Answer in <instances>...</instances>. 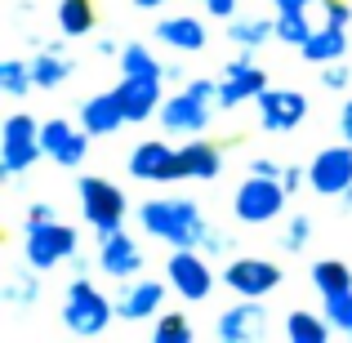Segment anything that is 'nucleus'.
Here are the masks:
<instances>
[{"label": "nucleus", "instance_id": "4", "mask_svg": "<svg viewBox=\"0 0 352 343\" xmlns=\"http://www.w3.org/2000/svg\"><path fill=\"white\" fill-rule=\"evenodd\" d=\"M76 201H80V219L94 228V236L125 228L129 219V197L120 192V183L98 179V174H80L76 179Z\"/></svg>", "mask_w": 352, "mask_h": 343}, {"label": "nucleus", "instance_id": "45", "mask_svg": "<svg viewBox=\"0 0 352 343\" xmlns=\"http://www.w3.org/2000/svg\"><path fill=\"white\" fill-rule=\"evenodd\" d=\"M317 0H272V9H312Z\"/></svg>", "mask_w": 352, "mask_h": 343}, {"label": "nucleus", "instance_id": "23", "mask_svg": "<svg viewBox=\"0 0 352 343\" xmlns=\"http://www.w3.org/2000/svg\"><path fill=\"white\" fill-rule=\"evenodd\" d=\"M348 45H352V36H348V27H335V23H321L317 32L303 41V63H312V67H326V63H339L348 54Z\"/></svg>", "mask_w": 352, "mask_h": 343}, {"label": "nucleus", "instance_id": "25", "mask_svg": "<svg viewBox=\"0 0 352 343\" xmlns=\"http://www.w3.org/2000/svg\"><path fill=\"white\" fill-rule=\"evenodd\" d=\"M335 326H330L326 312H308V308H294L285 317V339L290 343H330Z\"/></svg>", "mask_w": 352, "mask_h": 343}, {"label": "nucleus", "instance_id": "24", "mask_svg": "<svg viewBox=\"0 0 352 343\" xmlns=\"http://www.w3.org/2000/svg\"><path fill=\"white\" fill-rule=\"evenodd\" d=\"M0 303H5V308H36V303H41V276H36L32 263L14 267V272L0 281Z\"/></svg>", "mask_w": 352, "mask_h": 343}, {"label": "nucleus", "instance_id": "8", "mask_svg": "<svg viewBox=\"0 0 352 343\" xmlns=\"http://www.w3.org/2000/svg\"><path fill=\"white\" fill-rule=\"evenodd\" d=\"M223 285L236 294V299H267V294L281 290L285 272L276 258H263V254H236L223 263Z\"/></svg>", "mask_w": 352, "mask_h": 343}, {"label": "nucleus", "instance_id": "12", "mask_svg": "<svg viewBox=\"0 0 352 343\" xmlns=\"http://www.w3.org/2000/svg\"><path fill=\"white\" fill-rule=\"evenodd\" d=\"M254 107H258V125L267 134H294L308 120V94L294 85H267L254 98Z\"/></svg>", "mask_w": 352, "mask_h": 343}, {"label": "nucleus", "instance_id": "33", "mask_svg": "<svg viewBox=\"0 0 352 343\" xmlns=\"http://www.w3.org/2000/svg\"><path fill=\"white\" fill-rule=\"evenodd\" d=\"M276 241H281L285 254H303V250L312 245V214H290L285 219V232Z\"/></svg>", "mask_w": 352, "mask_h": 343}, {"label": "nucleus", "instance_id": "41", "mask_svg": "<svg viewBox=\"0 0 352 343\" xmlns=\"http://www.w3.org/2000/svg\"><path fill=\"white\" fill-rule=\"evenodd\" d=\"M94 49H98V58H120V49H125V45L112 41V36H98V41H94Z\"/></svg>", "mask_w": 352, "mask_h": 343}, {"label": "nucleus", "instance_id": "37", "mask_svg": "<svg viewBox=\"0 0 352 343\" xmlns=\"http://www.w3.org/2000/svg\"><path fill=\"white\" fill-rule=\"evenodd\" d=\"M201 250H206L210 258H223L228 250H232V236H228L223 228H214V223H210V232H206V241H201Z\"/></svg>", "mask_w": 352, "mask_h": 343}, {"label": "nucleus", "instance_id": "18", "mask_svg": "<svg viewBox=\"0 0 352 343\" xmlns=\"http://www.w3.org/2000/svg\"><path fill=\"white\" fill-rule=\"evenodd\" d=\"M214 335L223 343H258L267 335L263 299H236V308H223L214 317Z\"/></svg>", "mask_w": 352, "mask_h": 343}, {"label": "nucleus", "instance_id": "28", "mask_svg": "<svg viewBox=\"0 0 352 343\" xmlns=\"http://www.w3.org/2000/svg\"><path fill=\"white\" fill-rule=\"evenodd\" d=\"M308 281H312V290L326 299V294H339V290L352 285V267L344 258H317V263L308 267Z\"/></svg>", "mask_w": 352, "mask_h": 343}, {"label": "nucleus", "instance_id": "43", "mask_svg": "<svg viewBox=\"0 0 352 343\" xmlns=\"http://www.w3.org/2000/svg\"><path fill=\"white\" fill-rule=\"evenodd\" d=\"M67 267H72V276H89V267H98V263H89V254H80V250H76V254L67 258Z\"/></svg>", "mask_w": 352, "mask_h": 343}, {"label": "nucleus", "instance_id": "44", "mask_svg": "<svg viewBox=\"0 0 352 343\" xmlns=\"http://www.w3.org/2000/svg\"><path fill=\"white\" fill-rule=\"evenodd\" d=\"M165 80H179V85H188V67H183V58L165 63Z\"/></svg>", "mask_w": 352, "mask_h": 343}, {"label": "nucleus", "instance_id": "46", "mask_svg": "<svg viewBox=\"0 0 352 343\" xmlns=\"http://www.w3.org/2000/svg\"><path fill=\"white\" fill-rule=\"evenodd\" d=\"M129 5H134V9H147V14H152V9H165L170 0H129Z\"/></svg>", "mask_w": 352, "mask_h": 343}, {"label": "nucleus", "instance_id": "48", "mask_svg": "<svg viewBox=\"0 0 352 343\" xmlns=\"http://www.w3.org/2000/svg\"><path fill=\"white\" fill-rule=\"evenodd\" d=\"M348 339H352V335H348Z\"/></svg>", "mask_w": 352, "mask_h": 343}, {"label": "nucleus", "instance_id": "9", "mask_svg": "<svg viewBox=\"0 0 352 343\" xmlns=\"http://www.w3.org/2000/svg\"><path fill=\"white\" fill-rule=\"evenodd\" d=\"M125 174L138 183H183L188 179V165H183V152L170 147L165 138H143V143L129 147Z\"/></svg>", "mask_w": 352, "mask_h": 343}, {"label": "nucleus", "instance_id": "34", "mask_svg": "<svg viewBox=\"0 0 352 343\" xmlns=\"http://www.w3.org/2000/svg\"><path fill=\"white\" fill-rule=\"evenodd\" d=\"M321 312L330 317V326H335L339 335H352V285L339 290V294H326V299H321Z\"/></svg>", "mask_w": 352, "mask_h": 343}, {"label": "nucleus", "instance_id": "29", "mask_svg": "<svg viewBox=\"0 0 352 343\" xmlns=\"http://www.w3.org/2000/svg\"><path fill=\"white\" fill-rule=\"evenodd\" d=\"M120 76H165V63L152 54V45L143 41H125V49H120Z\"/></svg>", "mask_w": 352, "mask_h": 343}, {"label": "nucleus", "instance_id": "7", "mask_svg": "<svg viewBox=\"0 0 352 343\" xmlns=\"http://www.w3.org/2000/svg\"><path fill=\"white\" fill-rule=\"evenodd\" d=\"M165 281L183 303H206L223 276H214L210 254L201 245H183V250H170V258H165Z\"/></svg>", "mask_w": 352, "mask_h": 343}, {"label": "nucleus", "instance_id": "6", "mask_svg": "<svg viewBox=\"0 0 352 343\" xmlns=\"http://www.w3.org/2000/svg\"><path fill=\"white\" fill-rule=\"evenodd\" d=\"M285 201H290V192H285L281 179L245 174L241 188L232 192V219L245 223V228H263V223H272V219L285 214Z\"/></svg>", "mask_w": 352, "mask_h": 343}, {"label": "nucleus", "instance_id": "27", "mask_svg": "<svg viewBox=\"0 0 352 343\" xmlns=\"http://www.w3.org/2000/svg\"><path fill=\"white\" fill-rule=\"evenodd\" d=\"M58 36H67V41H80V36L94 32L98 14H94V0H58Z\"/></svg>", "mask_w": 352, "mask_h": 343}, {"label": "nucleus", "instance_id": "2", "mask_svg": "<svg viewBox=\"0 0 352 343\" xmlns=\"http://www.w3.org/2000/svg\"><path fill=\"white\" fill-rule=\"evenodd\" d=\"M58 321L76 339H98L120 317H116V299H107L89 276H72L67 294H63V308H58Z\"/></svg>", "mask_w": 352, "mask_h": 343}, {"label": "nucleus", "instance_id": "31", "mask_svg": "<svg viewBox=\"0 0 352 343\" xmlns=\"http://www.w3.org/2000/svg\"><path fill=\"white\" fill-rule=\"evenodd\" d=\"M272 23H276V41L290 45V49H303V41L317 32V23H308V9H276Z\"/></svg>", "mask_w": 352, "mask_h": 343}, {"label": "nucleus", "instance_id": "39", "mask_svg": "<svg viewBox=\"0 0 352 343\" xmlns=\"http://www.w3.org/2000/svg\"><path fill=\"white\" fill-rule=\"evenodd\" d=\"M45 219H58V214H54V206H50V201H32V206L23 210V228H32V223H45Z\"/></svg>", "mask_w": 352, "mask_h": 343}, {"label": "nucleus", "instance_id": "30", "mask_svg": "<svg viewBox=\"0 0 352 343\" xmlns=\"http://www.w3.org/2000/svg\"><path fill=\"white\" fill-rule=\"evenodd\" d=\"M36 89V76H32V58H5L0 63V94L23 103L27 94Z\"/></svg>", "mask_w": 352, "mask_h": 343}, {"label": "nucleus", "instance_id": "1", "mask_svg": "<svg viewBox=\"0 0 352 343\" xmlns=\"http://www.w3.org/2000/svg\"><path fill=\"white\" fill-rule=\"evenodd\" d=\"M138 228L147 236L165 241L170 250H183V245H201L210 232V219L201 214V206L192 197H156V201H143L134 210Z\"/></svg>", "mask_w": 352, "mask_h": 343}, {"label": "nucleus", "instance_id": "3", "mask_svg": "<svg viewBox=\"0 0 352 343\" xmlns=\"http://www.w3.org/2000/svg\"><path fill=\"white\" fill-rule=\"evenodd\" d=\"M36 161H45V143H41V120L32 112H9L0 120V179L14 183L32 170Z\"/></svg>", "mask_w": 352, "mask_h": 343}, {"label": "nucleus", "instance_id": "42", "mask_svg": "<svg viewBox=\"0 0 352 343\" xmlns=\"http://www.w3.org/2000/svg\"><path fill=\"white\" fill-rule=\"evenodd\" d=\"M339 138L352 143V98H344V107H339Z\"/></svg>", "mask_w": 352, "mask_h": 343}, {"label": "nucleus", "instance_id": "17", "mask_svg": "<svg viewBox=\"0 0 352 343\" xmlns=\"http://www.w3.org/2000/svg\"><path fill=\"white\" fill-rule=\"evenodd\" d=\"M116 98L125 107L129 125H147V120H156V112L165 103V76H120Z\"/></svg>", "mask_w": 352, "mask_h": 343}, {"label": "nucleus", "instance_id": "13", "mask_svg": "<svg viewBox=\"0 0 352 343\" xmlns=\"http://www.w3.org/2000/svg\"><path fill=\"white\" fill-rule=\"evenodd\" d=\"M41 143H45V161H54L58 170H80L89 156V129L72 125L67 116H50L41 120Z\"/></svg>", "mask_w": 352, "mask_h": 343}, {"label": "nucleus", "instance_id": "32", "mask_svg": "<svg viewBox=\"0 0 352 343\" xmlns=\"http://www.w3.org/2000/svg\"><path fill=\"white\" fill-rule=\"evenodd\" d=\"M197 330H192V317L183 308H161V317L152 321V343H192Z\"/></svg>", "mask_w": 352, "mask_h": 343}, {"label": "nucleus", "instance_id": "11", "mask_svg": "<svg viewBox=\"0 0 352 343\" xmlns=\"http://www.w3.org/2000/svg\"><path fill=\"white\" fill-rule=\"evenodd\" d=\"M214 112H219L214 103H206V98H197L188 85H179V94H165L156 120H161V129H165V134H174V138H197V134H206V129H210Z\"/></svg>", "mask_w": 352, "mask_h": 343}, {"label": "nucleus", "instance_id": "15", "mask_svg": "<svg viewBox=\"0 0 352 343\" xmlns=\"http://www.w3.org/2000/svg\"><path fill=\"white\" fill-rule=\"evenodd\" d=\"M165 294H170V281H156V276H129L120 281L116 294V317L120 321H156L165 308Z\"/></svg>", "mask_w": 352, "mask_h": 343}, {"label": "nucleus", "instance_id": "36", "mask_svg": "<svg viewBox=\"0 0 352 343\" xmlns=\"http://www.w3.org/2000/svg\"><path fill=\"white\" fill-rule=\"evenodd\" d=\"M321 23L352 27V0H321Z\"/></svg>", "mask_w": 352, "mask_h": 343}, {"label": "nucleus", "instance_id": "16", "mask_svg": "<svg viewBox=\"0 0 352 343\" xmlns=\"http://www.w3.org/2000/svg\"><path fill=\"white\" fill-rule=\"evenodd\" d=\"M308 188L317 197H344L352 188V143L321 147L308 161Z\"/></svg>", "mask_w": 352, "mask_h": 343}, {"label": "nucleus", "instance_id": "19", "mask_svg": "<svg viewBox=\"0 0 352 343\" xmlns=\"http://www.w3.org/2000/svg\"><path fill=\"white\" fill-rule=\"evenodd\" d=\"M152 41L174 54H201L210 45V32L197 14H165L152 23Z\"/></svg>", "mask_w": 352, "mask_h": 343}, {"label": "nucleus", "instance_id": "21", "mask_svg": "<svg viewBox=\"0 0 352 343\" xmlns=\"http://www.w3.org/2000/svg\"><path fill=\"white\" fill-rule=\"evenodd\" d=\"M67 41V36H63ZM63 41H41L36 45V58H32V76H36V89H63L72 76H76V58L63 54Z\"/></svg>", "mask_w": 352, "mask_h": 343}, {"label": "nucleus", "instance_id": "10", "mask_svg": "<svg viewBox=\"0 0 352 343\" xmlns=\"http://www.w3.org/2000/svg\"><path fill=\"white\" fill-rule=\"evenodd\" d=\"M263 89H267V71L254 63V49H241L219 71V112H236V107L254 103Z\"/></svg>", "mask_w": 352, "mask_h": 343}, {"label": "nucleus", "instance_id": "5", "mask_svg": "<svg viewBox=\"0 0 352 343\" xmlns=\"http://www.w3.org/2000/svg\"><path fill=\"white\" fill-rule=\"evenodd\" d=\"M23 263H32L36 272H54L80 250V232L63 219H45V223L23 228Z\"/></svg>", "mask_w": 352, "mask_h": 343}, {"label": "nucleus", "instance_id": "35", "mask_svg": "<svg viewBox=\"0 0 352 343\" xmlns=\"http://www.w3.org/2000/svg\"><path fill=\"white\" fill-rule=\"evenodd\" d=\"M317 71H321V89H335V94H339V89L352 85V67H348L344 58H339V63H326V67H317Z\"/></svg>", "mask_w": 352, "mask_h": 343}, {"label": "nucleus", "instance_id": "38", "mask_svg": "<svg viewBox=\"0 0 352 343\" xmlns=\"http://www.w3.org/2000/svg\"><path fill=\"white\" fill-rule=\"evenodd\" d=\"M197 5L206 9L210 18H223V23H228V18H236V5H241V0H197Z\"/></svg>", "mask_w": 352, "mask_h": 343}, {"label": "nucleus", "instance_id": "47", "mask_svg": "<svg viewBox=\"0 0 352 343\" xmlns=\"http://www.w3.org/2000/svg\"><path fill=\"white\" fill-rule=\"evenodd\" d=\"M339 210H344V214H352V188L344 192V197H339Z\"/></svg>", "mask_w": 352, "mask_h": 343}, {"label": "nucleus", "instance_id": "26", "mask_svg": "<svg viewBox=\"0 0 352 343\" xmlns=\"http://www.w3.org/2000/svg\"><path fill=\"white\" fill-rule=\"evenodd\" d=\"M228 41L236 45V49H263L267 41H276V23L272 18H228Z\"/></svg>", "mask_w": 352, "mask_h": 343}, {"label": "nucleus", "instance_id": "20", "mask_svg": "<svg viewBox=\"0 0 352 343\" xmlns=\"http://www.w3.org/2000/svg\"><path fill=\"white\" fill-rule=\"evenodd\" d=\"M76 120L89 129V138H112V134H120V129L129 125V116H125V107H120L116 89L89 94L85 103H80V116H76Z\"/></svg>", "mask_w": 352, "mask_h": 343}, {"label": "nucleus", "instance_id": "22", "mask_svg": "<svg viewBox=\"0 0 352 343\" xmlns=\"http://www.w3.org/2000/svg\"><path fill=\"white\" fill-rule=\"evenodd\" d=\"M179 152H183V165H188V179H197V183H219L223 179V147L210 143L206 134L188 138Z\"/></svg>", "mask_w": 352, "mask_h": 343}, {"label": "nucleus", "instance_id": "40", "mask_svg": "<svg viewBox=\"0 0 352 343\" xmlns=\"http://www.w3.org/2000/svg\"><path fill=\"white\" fill-rule=\"evenodd\" d=\"M250 174H263V179H281L285 165H281V161H272V156H254V161H250Z\"/></svg>", "mask_w": 352, "mask_h": 343}, {"label": "nucleus", "instance_id": "14", "mask_svg": "<svg viewBox=\"0 0 352 343\" xmlns=\"http://www.w3.org/2000/svg\"><path fill=\"white\" fill-rule=\"evenodd\" d=\"M94 241H98V245H94V263H98V272H107L112 281H129V276H143L147 254H143V245H138V241L129 236L125 228L103 232V236H94Z\"/></svg>", "mask_w": 352, "mask_h": 343}]
</instances>
